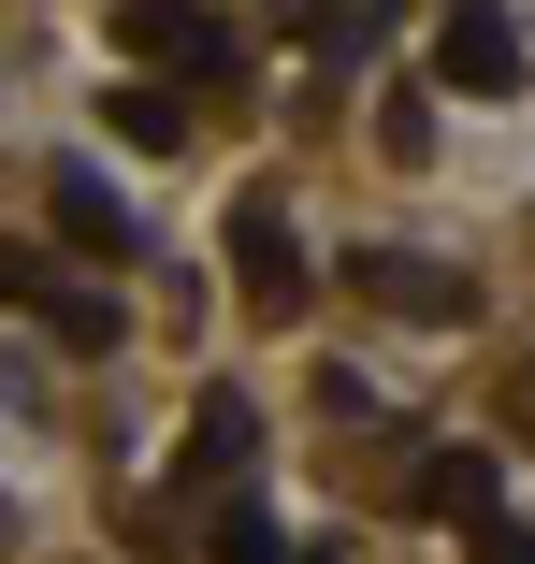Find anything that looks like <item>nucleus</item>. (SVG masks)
Segmentation results:
<instances>
[{
    "mask_svg": "<svg viewBox=\"0 0 535 564\" xmlns=\"http://www.w3.org/2000/svg\"><path fill=\"white\" fill-rule=\"evenodd\" d=\"M232 275H247V304H261V318H304V304H318V275H304V247H290V217H275L261 188L232 203Z\"/></svg>",
    "mask_w": 535,
    "mask_h": 564,
    "instance_id": "nucleus-2",
    "label": "nucleus"
},
{
    "mask_svg": "<svg viewBox=\"0 0 535 564\" xmlns=\"http://www.w3.org/2000/svg\"><path fill=\"white\" fill-rule=\"evenodd\" d=\"M101 131L160 160V145H188V101H174V87H117V101H101Z\"/></svg>",
    "mask_w": 535,
    "mask_h": 564,
    "instance_id": "nucleus-8",
    "label": "nucleus"
},
{
    "mask_svg": "<svg viewBox=\"0 0 535 564\" xmlns=\"http://www.w3.org/2000/svg\"><path fill=\"white\" fill-rule=\"evenodd\" d=\"M435 87H463V101H521V30L492 15V0H449V30H435Z\"/></svg>",
    "mask_w": 535,
    "mask_h": 564,
    "instance_id": "nucleus-3",
    "label": "nucleus"
},
{
    "mask_svg": "<svg viewBox=\"0 0 535 564\" xmlns=\"http://www.w3.org/2000/svg\"><path fill=\"white\" fill-rule=\"evenodd\" d=\"M44 333L87 362V348H117V304H101V290H44Z\"/></svg>",
    "mask_w": 535,
    "mask_h": 564,
    "instance_id": "nucleus-9",
    "label": "nucleus"
},
{
    "mask_svg": "<svg viewBox=\"0 0 535 564\" xmlns=\"http://www.w3.org/2000/svg\"><path fill=\"white\" fill-rule=\"evenodd\" d=\"M348 290H376L391 318H463V275H449V261H405V247H362Z\"/></svg>",
    "mask_w": 535,
    "mask_h": 564,
    "instance_id": "nucleus-6",
    "label": "nucleus"
},
{
    "mask_svg": "<svg viewBox=\"0 0 535 564\" xmlns=\"http://www.w3.org/2000/svg\"><path fill=\"white\" fill-rule=\"evenodd\" d=\"M218 564H334V550H290L275 521H247V507H232V521H218Z\"/></svg>",
    "mask_w": 535,
    "mask_h": 564,
    "instance_id": "nucleus-10",
    "label": "nucleus"
},
{
    "mask_svg": "<svg viewBox=\"0 0 535 564\" xmlns=\"http://www.w3.org/2000/svg\"><path fill=\"white\" fill-rule=\"evenodd\" d=\"M463 564H535V521H463Z\"/></svg>",
    "mask_w": 535,
    "mask_h": 564,
    "instance_id": "nucleus-12",
    "label": "nucleus"
},
{
    "mask_svg": "<svg viewBox=\"0 0 535 564\" xmlns=\"http://www.w3.org/2000/svg\"><path fill=\"white\" fill-rule=\"evenodd\" d=\"M405 507H435V521H492V448H419V464H405Z\"/></svg>",
    "mask_w": 535,
    "mask_h": 564,
    "instance_id": "nucleus-7",
    "label": "nucleus"
},
{
    "mask_svg": "<svg viewBox=\"0 0 535 564\" xmlns=\"http://www.w3.org/2000/svg\"><path fill=\"white\" fill-rule=\"evenodd\" d=\"M117 58H145V73H247V30L218 0H117Z\"/></svg>",
    "mask_w": 535,
    "mask_h": 564,
    "instance_id": "nucleus-1",
    "label": "nucleus"
},
{
    "mask_svg": "<svg viewBox=\"0 0 535 564\" xmlns=\"http://www.w3.org/2000/svg\"><path fill=\"white\" fill-rule=\"evenodd\" d=\"M247 464H261V405H247V391H203V405H188V448H174V478H188V492H232Z\"/></svg>",
    "mask_w": 535,
    "mask_h": 564,
    "instance_id": "nucleus-5",
    "label": "nucleus"
},
{
    "mask_svg": "<svg viewBox=\"0 0 535 564\" xmlns=\"http://www.w3.org/2000/svg\"><path fill=\"white\" fill-rule=\"evenodd\" d=\"M0 304H44V261L30 247H0Z\"/></svg>",
    "mask_w": 535,
    "mask_h": 564,
    "instance_id": "nucleus-13",
    "label": "nucleus"
},
{
    "mask_svg": "<svg viewBox=\"0 0 535 564\" xmlns=\"http://www.w3.org/2000/svg\"><path fill=\"white\" fill-rule=\"evenodd\" d=\"M44 217H58L73 261H131V203H117V174H101V160H58V174H44Z\"/></svg>",
    "mask_w": 535,
    "mask_h": 564,
    "instance_id": "nucleus-4",
    "label": "nucleus"
},
{
    "mask_svg": "<svg viewBox=\"0 0 535 564\" xmlns=\"http://www.w3.org/2000/svg\"><path fill=\"white\" fill-rule=\"evenodd\" d=\"M376 145H391V160H419V145H435V101H419V87H391V117H376Z\"/></svg>",
    "mask_w": 535,
    "mask_h": 564,
    "instance_id": "nucleus-11",
    "label": "nucleus"
}]
</instances>
